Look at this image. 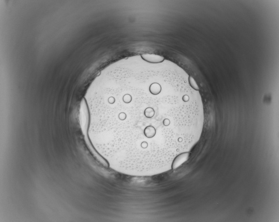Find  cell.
<instances>
[{"label": "cell", "instance_id": "cell-1", "mask_svg": "<svg viewBox=\"0 0 279 222\" xmlns=\"http://www.w3.org/2000/svg\"><path fill=\"white\" fill-rule=\"evenodd\" d=\"M145 60L153 63L162 62L164 60V57L160 56L144 55L141 56Z\"/></svg>", "mask_w": 279, "mask_h": 222}, {"label": "cell", "instance_id": "cell-2", "mask_svg": "<svg viewBox=\"0 0 279 222\" xmlns=\"http://www.w3.org/2000/svg\"><path fill=\"white\" fill-rule=\"evenodd\" d=\"M189 81L190 85V86H191L192 88L195 89L196 90H199V88L197 85L196 83V82H195L194 79L192 78V77L189 76Z\"/></svg>", "mask_w": 279, "mask_h": 222}]
</instances>
